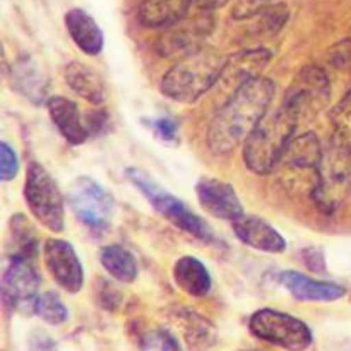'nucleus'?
<instances>
[{
  "label": "nucleus",
  "mask_w": 351,
  "mask_h": 351,
  "mask_svg": "<svg viewBox=\"0 0 351 351\" xmlns=\"http://www.w3.org/2000/svg\"><path fill=\"white\" fill-rule=\"evenodd\" d=\"M274 96V84L267 77L257 75L243 82L216 112L208 130V146L218 156L232 153L245 143L257 123L269 112Z\"/></svg>",
  "instance_id": "nucleus-1"
},
{
  "label": "nucleus",
  "mask_w": 351,
  "mask_h": 351,
  "mask_svg": "<svg viewBox=\"0 0 351 351\" xmlns=\"http://www.w3.org/2000/svg\"><path fill=\"white\" fill-rule=\"evenodd\" d=\"M228 58L216 48L202 47L185 57L163 75L160 89L178 103H194L221 77Z\"/></svg>",
  "instance_id": "nucleus-2"
},
{
  "label": "nucleus",
  "mask_w": 351,
  "mask_h": 351,
  "mask_svg": "<svg viewBox=\"0 0 351 351\" xmlns=\"http://www.w3.org/2000/svg\"><path fill=\"white\" fill-rule=\"evenodd\" d=\"M297 113L281 103L276 112H267L243 143V163L257 175H267L280 165L288 144L293 139Z\"/></svg>",
  "instance_id": "nucleus-3"
},
{
  "label": "nucleus",
  "mask_w": 351,
  "mask_h": 351,
  "mask_svg": "<svg viewBox=\"0 0 351 351\" xmlns=\"http://www.w3.org/2000/svg\"><path fill=\"white\" fill-rule=\"evenodd\" d=\"M125 173L127 178L134 184V187H137V191H139L141 194L151 202V206H153L161 216H165L168 221H171L175 226H178V228L184 230L185 233L192 235L194 239L201 240V242H218L211 226H209L201 216L195 215L192 209H189L184 201H180V199L175 197L173 194H170L167 189L161 187L154 178L149 177V173L139 170V168H127Z\"/></svg>",
  "instance_id": "nucleus-4"
},
{
  "label": "nucleus",
  "mask_w": 351,
  "mask_h": 351,
  "mask_svg": "<svg viewBox=\"0 0 351 351\" xmlns=\"http://www.w3.org/2000/svg\"><path fill=\"white\" fill-rule=\"evenodd\" d=\"M350 191L351 147L331 139L317 168V177L311 191V197L324 215H332L341 208Z\"/></svg>",
  "instance_id": "nucleus-5"
},
{
  "label": "nucleus",
  "mask_w": 351,
  "mask_h": 351,
  "mask_svg": "<svg viewBox=\"0 0 351 351\" xmlns=\"http://www.w3.org/2000/svg\"><path fill=\"white\" fill-rule=\"evenodd\" d=\"M24 199L31 215L47 230L60 233L65 225L64 197L57 182L36 161L27 167L24 182Z\"/></svg>",
  "instance_id": "nucleus-6"
},
{
  "label": "nucleus",
  "mask_w": 351,
  "mask_h": 351,
  "mask_svg": "<svg viewBox=\"0 0 351 351\" xmlns=\"http://www.w3.org/2000/svg\"><path fill=\"white\" fill-rule=\"evenodd\" d=\"M72 213L91 232L103 233L110 228L115 216V201L106 189L91 177H79L67 192Z\"/></svg>",
  "instance_id": "nucleus-7"
},
{
  "label": "nucleus",
  "mask_w": 351,
  "mask_h": 351,
  "mask_svg": "<svg viewBox=\"0 0 351 351\" xmlns=\"http://www.w3.org/2000/svg\"><path fill=\"white\" fill-rule=\"evenodd\" d=\"M249 328L256 338L288 351H305L314 341L311 328L304 321L273 308L254 312Z\"/></svg>",
  "instance_id": "nucleus-8"
},
{
  "label": "nucleus",
  "mask_w": 351,
  "mask_h": 351,
  "mask_svg": "<svg viewBox=\"0 0 351 351\" xmlns=\"http://www.w3.org/2000/svg\"><path fill=\"white\" fill-rule=\"evenodd\" d=\"M331 101V79L324 69L307 65L291 81L287 89L283 105L293 110L298 119L317 115Z\"/></svg>",
  "instance_id": "nucleus-9"
},
{
  "label": "nucleus",
  "mask_w": 351,
  "mask_h": 351,
  "mask_svg": "<svg viewBox=\"0 0 351 351\" xmlns=\"http://www.w3.org/2000/svg\"><path fill=\"white\" fill-rule=\"evenodd\" d=\"M41 278L31 261H10V266L2 276V302L7 311L33 314L38 298Z\"/></svg>",
  "instance_id": "nucleus-10"
},
{
  "label": "nucleus",
  "mask_w": 351,
  "mask_h": 351,
  "mask_svg": "<svg viewBox=\"0 0 351 351\" xmlns=\"http://www.w3.org/2000/svg\"><path fill=\"white\" fill-rule=\"evenodd\" d=\"M213 27L215 19L209 10H204L191 19H180L168 26L167 33H163L158 41V50L163 57H185L204 47L206 38L211 34Z\"/></svg>",
  "instance_id": "nucleus-11"
},
{
  "label": "nucleus",
  "mask_w": 351,
  "mask_h": 351,
  "mask_svg": "<svg viewBox=\"0 0 351 351\" xmlns=\"http://www.w3.org/2000/svg\"><path fill=\"white\" fill-rule=\"evenodd\" d=\"M45 266L55 283L69 293H77L84 285V269L74 247L60 239H48L43 247Z\"/></svg>",
  "instance_id": "nucleus-12"
},
{
  "label": "nucleus",
  "mask_w": 351,
  "mask_h": 351,
  "mask_svg": "<svg viewBox=\"0 0 351 351\" xmlns=\"http://www.w3.org/2000/svg\"><path fill=\"white\" fill-rule=\"evenodd\" d=\"M195 192L201 208L215 218L233 223L245 215L235 189L226 182L213 177H202L195 185Z\"/></svg>",
  "instance_id": "nucleus-13"
},
{
  "label": "nucleus",
  "mask_w": 351,
  "mask_h": 351,
  "mask_svg": "<svg viewBox=\"0 0 351 351\" xmlns=\"http://www.w3.org/2000/svg\"><path fill=\"white\" fill-rule=\"evenodd\" d=\"M278 281L300 302H336L346 293L343 285L312 280L297 271H283L278 274Z\"/></svg>",
  "instance_id": "nucleus-14"
},
{
  "label": "nucleus",
  "mask_w": 351,
  "mask_h": 351,
  "mask_svg": "<svg viewBox=\"0 0 351 351\" xmlns=\"http://www.w3.org/2000/svg\"><path fill=\"white\" fill-rule=\"evenodd\" d=\"M233 232L245 245L261 252L281 254L287 249V240L281 237V233L257 216L243 215L242 218L235 219Z\"/></svg>",
  "instance_id": "nucleus-15"
},
{
  "label": "nucleus",
  "mask_w": 351,
  "mask_h": 351,
  "mask_svg": "<svg viewBox=\"0 0 351 351\" xmlns=\"http://www.w3.org/2000/svg\"><path fill=\"white\" fill-rule=\"evenodd\" d=\"M47 108L53 125L69 144L79 146L88 139V127L82 122L81 112L72 99L64 96H50L47 99Z\"/></svg>",
  "instance_id": "nucleus-16"
},
{
  "label": "nucleus",
  "mask_w": 351,
  "mask_h": 351,
  "mask_svg": "<svg viewBox=\"0 0 351 351\" xmlns=\"http://www.w3.org/2000/svg\"><path fill=\"white\" fill-rule=\"evenodd\" d=\"M10 79L17 93L33 101L34 105H41L48 96V81L43 71L38 67L36 62L29 55H21L10 69Z\"/></svg>",
  "instance_id": "nucleus-17"
},
{
  "label": "nucleus",
  "mask_w": 351,
  "mask_h": 351,
  "mask_svg": "<svg viewBox=\"0 0 351 351\" xmlns=\"http://www.w3.org/2000/svg\"><path fill=\"white\" fill-rule=\"evenodd\" d=\"M65 27L71 34L72 41L77 45L81 51L86 55H99L105 45L101 27L98 26L93 16H89L84 9H71L65 14Z\"/></svg>",
  "instance_id": "nucleus-18"
},
{
  "label": "nucleus",
  "mask_w": 351,
  "mask_h": 351,
  "mask_svg": "<svg viewBox=\"0 0 351 351\" xmlns=\"http://www.w3.org/2000/svg\"><path fill=\"white\" fill-rule=\"evenodd\" d=\"M271 57L273 55L266 48L239 51L226 60L225 71H223L219 81H223L225 84H233L237 89L243 82L261 75L263 69H266V65L269 64Z\"/></svg>",
  "instance_id": "nucleus-19"
},
{
  "label": "nucleus",
  "mask_w": 351,
  "mask_h": 351,
  "mask_svg": "<svg viewBox=\"0 0 351 351\" xmlns=\"http://www.w3.org/2000/svg\"><path fill=\"white\" fill-rule=\"evenodd\" d=\"M322 156H324V147L319 137L314 132H305L290 141L280 163L291 170H311L317 173Z\"/></svg>",
  "instance_id": "nucleus-20"
},
{
  "label": "nucleus",
  "mask_w": 351,
  "mask_h": 351,
  "mask_svg": "<svg viewBox=\"0 0 351 351\" xmlns=\"http://www.w3.org/2000/svg\"><path fill=\"white\" fill-rule=\"evenodd\" d=\"M38 233L29 219L17 213L9 219L5 252L9 261H31L38 252Z\"/></svg>",
  "instance_id": "nucleus-21"
},
{
  "label": "nucleus",
  "mask_w": 351,
  "mask_h": 351,
  "mask_svg": "<svg viewBox=\"0 0 351 351\" xmlns=\"http://www.w3.org/2000/svg\"><path fill=\"white\" fill-rule=\"evenodd\" d=\"M197 0H143L137 19L144 27H168L184 19Z\"/></svg>",
  "instance_id": "nucleus-22"
},
{
  "label": "nucleus",
  "mask_w": 351,
  "mask_h": 351,
  "mask_svg": "<svg viewBox=\"0 0 351 351\" xmlns=\"http://www.w3.org/2000/svg\"><path fill=\"white\" fill-rule=\"evenodd\" d=\"M65 82L69 88L84 98L86 101L93 105H101L106 98V88L103 79L96 71H93L89 65L81 64V62H71L65 65Z\"/></svg>",
  "instance_id": "nucleus-23"
},
{
  "label": "nucleus",
  "mask_w": 351,
  "mask_h": 351,
  "mask_svg": "<svg viewBox=\"0 0 351 351\" xmlns=\"http://www.w3.org/2000/svg\"><path fill=\"white\" fill-rule=\"evenodd\" d=\"M173 280L180 290L192 297H206L213 287L208 267L192 256H184L175 263Z\"/></svg>",
  "instance_id": "nucleus-24"
},
{
  "label": "nucleus",
  "mask_w": 351,
  "mask_h": 351,
  "mask_svg": "<svg viewBox=\"0 0 351 351\" xmlns=\"http://www.w3.org/2000/svg\"><path fill=\"white\" fill-rule=\"evenodd\" d=\"M99 263L105 267L106 273L120 283H132L139 273L136 257L122 245L103 247L99 252Z\"/></svg>",
  "instance_id": "nucleus-25"
},
{
  "label": "nucleus",
  "mask_w": 351,
  "mask_h": 351,
  "mask_svg": "<svg viewBox=\"0 0 351 351\" xmlns=\"http://www.w3.org/2000/svg\"><path fill=\"white\" fill-rule=\"evenodd\" d=\"M33 314L51 326L64 324L69 319L67 307L55 291H45V293L38 295L36 302H34Z\"/></svg>",
  "instance_id": "nucleus-26"
},
{
  "label": "nucleus",
  "mask_w": 351,
  "mask_h": 351,
  "mask_svg": "<svg viewBox=\"0 0 351 351\" xmlns=\"http://www.w3.org/2000/svg\"><path fill=\"white\" fill-rule=\"evenodd\" d=\"M331 120L332 130H335L331 139L351 147V88L343 96L341 101L332 108Z\"/></svg>",
  "instance_id": "nucleus-27"
},
{
  "label": "nucleus",
  "mask_w": 351,
  "mask_h": 351,
  "mask_svg": "<svg viewBox=\"0 0 351 351\" xmlns=\"http://www.w3.org/2000/svg\"><path fill=\"white\" fill-rule=\"evenodd\" d=\"M143 351H182L177 338L171 332L163 329H154L149 331L141 341Z\"/></svg>",
  "instance_id": "nucleus-28"
},
{
  "label": "nucleus",
  "mask_w": 351,
  "mask_h": 351,
  "mask_svg": "<svg viewBox=\"0 0 351 351\" xmlns=\"http://www.w3.org/2000/svg\"><path fill=\"white\" fill-rule=\"evenodd\" d=\"M328 62L339 74L351 75V40H345L336 43L329 50Z\"/></svg>",
  "instance_id": "nucleus-29"
},
{
  "label": "nucleus",
  "mask_w": 351,
  "mask_h": 351,
  "mask_svg": "<svg viewBox=\"0 0 351 351\" xmlns=\"http://www.w3.org/2000/svg\"><path fill=\"white\" fill-rule=\"evenodd\" d=\"M19 171V160L12 147L7 143H0V178L3 182L14 180Z\"/></svg>",
  "instance_id": "nucleus-30"
},
{
  "label": "nucleus",
  "mask_w": 351,
  "mask_h": 351,
  "mask_svg": "<svg viewBox=\"0 0 351 351\" xmlns=\"http://www.w3.org/2000/svg\"><path fill=\"white\" fill-rule=\"evenodd\" d=\"M273 0H239L233 9L235 19H250V17L261 16Z\"/></svg>",
  "instance_id": "nucleus-31"
},
{
  "label": "nucleus",
  "mask_w": 351,
  "mask_h": 351,
  "mask_svg": "<svg viewBox=\"0 0 351 351\" xmlns=\"http://www.w3.org/2000/svg\"><path fill=\"white\" fill-rule=\"evenodd\" d=\"M147 125L153 129L154 136H156L158 139L167 141V143L177 139L178 125H177V122H175V120H171V119H151L149 122H147Z\"/></svg>",
  "instance_id": "nucleus-32"
},
{
  "label": "nucleus",
  "mask_w": 351,
  "mask_h": 351,
  "mask_svg": "<svg viewBox=\"0 0 351 351\" xmlns=\"http://www.w3.org/2000/svg\"><path fill=\"white\" fill-rule=\"evenodd\" d=\"M86 127H88L89 136H96V134H103L108 127V115L106 112H91L88 115V122H86Z\"/></svg>",
  "instance_id": "nucleus-33"
},
{
  "label": "nucleus",
  "mask_w": 351,
  "mask_h": 351,
  "mask_svg": "<svg viewBox=\"0 0 351 351\" xmlns=\"http://www.w3.org/2000/svg\"><path fill=\"white\" fill-rule=\"evenodd\" d=\"M29 350L31 351H57L53 339L48 335L40 331H34L29 336Z\"/></svg>",
  "instance_id": "nucleus-34"
},
{
  "label": "nucleus",
  "mask_w": 351,
  "mask_h": 351,
  "mask_svg": "<svg viewBox=\"0 0 351 351\" xmlns=\"http://www.w3.org/2000/svg\"><path fill=\"white\" fill-rule=\"evenodd\" d=\"M304 259H305V264H307V267L311 271H314V273H324L326 271V264H324V254H322V250L319 249H307L304 252Z\"/></svg>",
  "instance_id": "nucleus-35"
},
{
  "label": "nucleus",
  "mask_w": 351,
  "mask_h": 351,
  "mask_svg": "<svg viewBox=\"0 0 351 351\" xmlns=\"http://www.w3.org/2000/svg\"><path fill=\"white\" fill-rule=\"evenodd\" d=\"M230 0H197V5L199 9L202 10H215V9H219V7L226 5Z\"/></svg>",
  "instance_id": "nucleus-36"
}]
</instances>
